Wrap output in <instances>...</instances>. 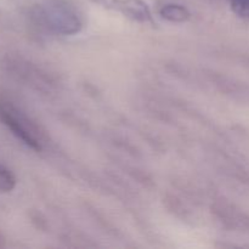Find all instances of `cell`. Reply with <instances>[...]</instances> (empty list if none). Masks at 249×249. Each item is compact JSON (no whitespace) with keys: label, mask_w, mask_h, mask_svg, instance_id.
<instances>
[{"label":"cell","mask_w":249,"mask_h":249,"mask_svg":"<svg viewBox=\"0 0 249 249\" xmlns=\"http://www.w3.org/2000/svg\"><path fill=\"white\" fill-rule=\"evenodd\" d=\"M29 18L38 27L55 31L63 36H72L82 28V22L66 2L55 0L46 6H33L29 10Z\"/></svg>","instance_id":"1"},{"label":"cell","mask_w":249,"mask_h":249,"mask_svg":"<svg viewBox=\"0 0 249 249\" xmlns=\"http://www.w3.org/2000/svg\"><path fill=\"white\" fill-rule=\"evenodd\" d=\"M0 122L29 148L34 151H41L43 135L40 129L14 102L0 99Z\"/></svg>","instance_id":"2"},{"label":"cell","mask_w":249,"mask_h":249,"mask_svg":"<svg viewBox=\"0 0 249 249\" xmlns=\"http://www.w3.org/2000/svg\"><path fill=\"white\" fill-rule=\"evenodd\" d=\"M112 9L119 10L130 18L140 22L151 21V12L142 0H114Z\"/></svg>","instance_id":"3"},{"label":"cell","mask_w":249,"mask_h":249,"mask_svg":"<svg viewBox=\"0 0 249 249\" xmlns=\"http://www.w3.org/2000/svg\"><path fill=\"white\" fill-rule=\"evenodd\" d=\"M160 15L162 18L174 23H182L190 18V11L181 4L168 2L160 9Z\"/></svg>","instance_id":"4"},{"label":"cell","mask_w":249,"mask_h":249,"mask_svg":"<svg viewBox=\"0 0 249 249\" xmlns=\"http://www.w3.org/2000/svg\"><path fill=\"white\" fill-rule=\"evenodd\" d=\"M17 179L11 169L0 163V192L7 194L16 187Z\"/></svg>","instance_id":"5"},{"label":"cell","mask_w":249,"mask_h":249,"mask_svg":"<svg viewBox=\"0 0 249 249\" xmlns=\"http://www.w3.org/2000/svg\"><path fill=\"white\" fill-rule=\"evenodd\" d=\"M232 11L242 18H249V0H230Z\"/></svg>","instance_id":"6"},{"label":"cell","mask_w":249,"mask_h":249,"mask_svg":"<svg viewBox=\"0 0 249 249\" xmlns=\"http://www.w3.org/2000/svg\"><path fill=\"white\" fill-rule=\"evenodd\" d=\"M5 246H6V238H5V236L0 231V248H4Z\"/></svg>","instance_id":"7"}]
</instances>
